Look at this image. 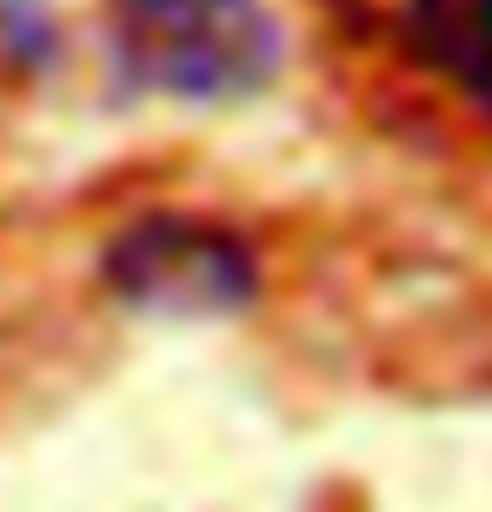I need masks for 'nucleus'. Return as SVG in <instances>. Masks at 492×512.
Listing matches in <instances>:
<instances>
[{"instance_id": "obj_1", "label": "nucleus", "mask_w": 492, "mask_h": 512, "mask_svg": "<svg viewBox=\"0 0 492 512\" xmlns=\"http://www.w3.org/2000/svg\"><path fill=\"white\" fill-rule=\"evenodd\" d=\"M120 60L173 100H246L280 67V27L260 0H114Z\"/></svg>"}, {"instance_id": "obj_2", "label": "nucleus", "mask_w": 492, "mask_h": 512, "mask_svg": "<svg viewBox=\"0 0 492 512\" xmlns=\"http://www.w3.org/2000/svg\"><path fill=\"white\" fill-rule=\"evenodd\" d=\"M100 280L127 313L147 320H227L260 293V253L220 220L147 213L107 240Z\"/></svg>"}, {"instance_id": "obj_3", "label": "nucleus", "mask_w": 492, "mask_h": 512, "mask_svg": "<svg viewBox=\"0 0 492 512\" xmlns=\"http://www.w3.org/2000/svg\"><path fill=\"white\" fill-rule=\"evenodd\" d=\"M406 47L466 100L492 107V0H406Z\"/></svg>"}, {"instance_id": "obj_4", "label": "nucleus", "mask_w": 492, "mask_h": 512, "mask_svg": "<svg viewBox=\"0 0 492 512\" xmlns=\"http://www.w3.org/2000/svg\"><path fill=\"white\" fill-rule=\"evenodd\" d=\"M60 60V20L47 0H0V80H34Z\"/></svg>"}]
</instances>
